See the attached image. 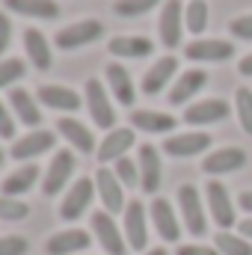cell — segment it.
<instances>
[{"label": "cell", "instance_id": "cell-1", "mask_svg": "<svg viewBox=\"0 0 252 255\" xmlns=\"http://www.w3.org/2000/svg\"><path fill=\"white\" fill-rule=\"evenodd\" d=\"M86 107H89V116H92L95 125L113 130V125H116V110L110 104V95H107L104 83L95 80V77L86 80Z\"/></svg>", "mask_w": 252, "mask_h": 255}, {"label": "cell", "instance_id": "cell-2", "mask_svg": "<svg viewBox=\"0 0 252 255\" xmlns=\"http://www.w3.org/2000/svg\"><path fill=\"white\" fill-rule=\"evenodd\" d=\"M101 33H104V24L95 21V18H86V21H77V24L63 27L54 42H57V48H63V51H74V48H83V45H89V42H98Z\"/></svg>", "mask_w": 252, "mask_h": 255}, {"label": "cell", "instance_id": "cell-3", "mask_svg": "<svg viewBox=\"0 0 252 255\" xmlns=\"http://www.w3.org/2000/svg\"><path fill=\"white\" fill-rule=\"evenodd\" d=\"M92 196H95V181L92 178H77L71 184V190L65 193L63 205H60V217L68 220V223L80 220L86 214V208L92 205Z\"/></svg>", "mask_w": 252, "mask_h": 255}, {"label": "cell", "instance_id": "cell-4", "mask_svg": "<svg viewBox=\"0 0 252 255\" xmlns=\"http://www.w3.org/2000/svg\"><path fill=\"white\" fill-rule=\"evenodd\" d=\"M184 57L196 63H226L235 57V45L223 39H196L184 48Z\"/></svg>", "mask_w": 252, "mask_h": 255}, {"label": "cell", "instance_id": "cell-5", "mask_svg": "<svg viewBox=\"0 0 252 255\" xmlns=\"http://www.w3.org/2000/svg\"><path fill=\"white\" fill-rule=\"evenodd\" d=\"M178 205H181V214H184V226H187L190 235H205L208 229V220H205V208H202V199H199V190L193 184H184L178 190Z\"/></svg>", "mask_w": 252, "mask_h": 255}, {"label": "cell", "instance_id": "cell-6", "mask_svg": "<svg viewBox=\"0 0 252 255\" xmlns=\"http://www.w3.org/2000/svg\"><path fill=\"white\" fill-rule=\"evenodd\" d=\"M160 42L166 48H178L181 45V30H184V6L181 0H166L163 12H160Z\"/></svg>", "mask_w": 252, "mask_h": 255}, {"label": "cell", "instance_id": "cell-7", "mask_svg": "<svg viewBox=\"0 0 252 255\" xmlns=\"http://www.w3.org/2000/svg\"><path fill=\"white\" fill-rule=\"evenodd\" d=\"M205 193H208V208H211L217 226H220V229H232V226L238 223V217H235V205H232V199H229V190H226L217 178H211L208 187H205Z\"/></svg>", "mask_w": 252, "mask_h": 255}, {"label": "cell", "instance_id": "cell-8", "mask_svg": "<svg viewBox=\"0 0 252 255\" xmlns=\"http://www.w3.org/2000/svg\"><path fill=\"white\" fill-rule=\"evenodd\" d=\"M92 232H95L98 244H101L110 255H125L127 253V244L122 241V232H119V226L113 223V217H110L107 211L92 214Z\"/></svg>", "mask_w": 252, "mask_h": 255}, {"label": "cell", "instance_id": "cell-9", "mask_svg": "<svg viewBox=\"0 0 252 255\" xmlns=\"http://www.w3.org/2000/svg\"><path fill=\"white\" fill-rule=\"evenodd\" d=\"M71 172H74V154L71 151H57L54 160H51V166H48V172H45V181H42L45 196H57L68 184Z\"/></svg>", "mask_w": 252, "mask_h": 255}, {"label": "cell", "instance_id": "cell-10", "mask_svg": "<svg viewBox=\"0 0 252 255\" xmlns=\"http://www.w3.org/2000/svg\"><path fill=\"white\" fill-rule=\"evenodd\" d=\"M54 142H57V136L51 133V130H30L27 136H21V139H15L12 142V157L15 160H30V157H39V154H45V151H51L54 148Z\"/></svg>", "mask_w": 252, "mask_h": 255}, {"label": "cell", "instance_id": "cell-11", "mask_svg": "<svg viewBox=\"0 0 252 255\" xmlns=\"http://www.w3.org/2000/svg\"><path fill=\"white\" fill-rule=\"evenodd\" d=\"M95 190L101 196V202H104V208H107V214H119L125 205V193H122V181L116 178V172H110V169H98V175H95Z\"/></svg>", "mask_w": 252, "mask_h": 255}, {"label": "cell", "instance_id": "cell-12", "mask_svg": "<svg viewBox=\"0 0 252 255\" xmlns=\"http://www.w3.org/2000/svg\"><path fill=\"white\" fill-rule=\"evenodd\" d=\"M244 163H247V151H244V148L229 145V148H217V151H211V154L205 157L202 169H205L208 175H226V172L241 169Z\"/></svg>", "mask_w": 252, "mask_h": 255}, {"label": "cell", "instance_id": "cell-13", "mask_svg": "<svg viewBox=\"0 0 252 255\" xmlns=\"http://www.w3.org/2000/svg\"><path fill=\"white\" fill-rule=\"evenodd\" d=\"M211 145V136L202 130H190V133H178V136H166L163 151L172 157H193L199 151H205Z\"/></svg>", "mask_w": 252, "mask_h": 255}, {"label": "cell", "instance_id": "cell-14", "mask_svg": "<svg viewBox=\"0 0 252 255\" xmlns=\"http://www.w3.org/2000/svg\"><path fill=\"white\" fill-rule=\"evenodd\" d=\"M136 166H139V184H142V190L145 193H157L160 190V154H157V148L154 145H139V160H136Z\"/></svg>", "mask_w": 252, "mask_h": 255}, {"label": "cell", "instance_id": "cell-15", "mask_svg": "<svg viewBox=\"0 0 252 255\" xmlns=\"http://www.w3.org/2000/svg\"><path fill=\"white\" fill-rule=\"evenodd\" d=\"M125 238L133 250H145L148 241V226H145V208L142 202H127L125 208Z\"/></svg>", "mask_w": 252, "mask_h": 255}, {"label": "cell", "instance_id": "cell-16", "mask_svg": "<svg viewBox=\"0 0 252 255\" xmlns=\"http://www.w3.org/2000/svg\"><path fill=\"white\" fill-rule=\"evenodd\" d=\"M151 223H154V229H157V235L163 238V241H178L181 238V226H178V217H175V211H172V205L166 202V199H154L151 202Z\"/></svg>", "mask_w": 252, "mask_h": 255}, {"label": "cell", "instance_id": "cell-17", "mask_svg": "<svg viewBox=\"0 0 252 255\" xmlns=\"http://www.w3.org/2000/svg\"><path fill=\"white\" fill-rule=\"evenodd\" d=\"M226 116H229V104L223 98H208V101L190 104L184 110V122L187 125H211V122H220Z\"/></svg>", "mask_w": 252, "mask_h": 255}, {"label": "cell", "instance_id": "cell-18", "mask_svg": "<svg viewBox=\"0 0 252 255\" xmlns=\"http://www.w3.org/2000/svg\"><path fill=\"white\" fill-rule=\"evenodd\" d=\"M92 244V238L83 232V229H65L60 235L48 238V255H74V253H83L86 247Z\"/></svg>", "mask_w": 252, "mask_h": 255}, {"label": "cell", "instance_id": "cell-19", "mask_svg": "<svg viewBox=\"0 0 252 255\" xmlns=\"http://www.w3.org/2000/svg\"><path fill=\"white\" fill-rule=\"evenodd\" d=\"M130 145H133V130H130V128H113V130L101 139V145H98V160H101V163L119 160V157H125V151Z\"/></svg>", "mask_w": 252, "mask_h": 255}, {"label": "cell", "instance_id": "cell-20", "mask_svg": "<svg viewBox=\"0 0 252 255\" xmlns=\"http://www.w3.org/2000/svg\"><path fill=\"white\" fill-rule=\"evenodd\" d=\"M175 71H178V60H175V57H163V60H157V63L145 71V77H142V92H145V95H157V92H163V86L172 80Z\"/></svg>", "mask_w": 252, "mask_h": 255}, {"label": "cell", "instance_id": "cell-21", "mask_svg": "<svg viewBox=\"0 0 252 255\" xmlns=\"http://www.w3.org/2000/svg\"><path fill=\"white\" fill-rule=\"evenodd\" d=\"M151 51H154V45L145 36H116V39H110V54L113 57L142 60V57H151Z\"/></svg>", "mask_w": 252, "mask_h": 255}, {"label": "cell", "instance_id": "cell-22", "mask_svg": "<svg viewBox=\"0 0 252 255\" xmlns=\"http://www.w3.org/2000/svg\"><path fill=\"white\" fill-rule=\"evenodd\" d=\"M130 125L136 130H145V133H169L178 125V119L169 116V113H157V110H133Z\"/></svg>", "mask_w": 252, "mask_h": 255}, {"label": "cell", "instance_id": "cell-23", "mask_svg": "<svg viewBox=\"0 0 252 255\" xmlns=\"http://www.w3.org/2000/svg\"><path fill=\"white\" fill-rule=\"evenodd\" d=\"M39 101L51 110H63V113H74L80 110V95L68 86H42L39 89Z\"/></svg>", "mask_w": 252, "mask_h": 255}, {"label": "cell", "instance_id": "cell-24", "mask_svg": "<svg viewBox=\"0 0 252 255\" xmlns=\"http://www.w3.org/2000/svg\"><path fill=\"white\" fill-rule=\"evenodd\" d=\"M205 83H208V74H205L202 68H190V71H184V74L175 80V86L169 89V104H187Z\"/></svg>", "mask_w": 252, "mask_h": 255}, {"label": "cell", "instance_id": "cell-25", "mask_svg": "<svg viewBox=\"0 0 252 255\" xmlns=\"http://www.w3.org/2000/svg\"><path fill=\"white\" fill-rule=\"evenodd\" d=\"M107 83H110V92L116 95L119 104H125V107L133 104V98H136V92H133V80H130V74H127V68L122 63H110L107 65Z\"/></svg>", "mask_w": 252, "mask_h": 255}, {"label": "cell", "instance_id": "cell-26", "mask_svg": "<svg viewBox=\"0 0 252 255\" xmlns=\"http://www.w3.org/2000/svg\"><path fill=\"white\" fill-rule=\"evenodd\" d=\"M6 9L18 12V15H27V18H42V21H54L60 15V6L57 0H3Z\"/></svg>", "mask_w": 252, "mask_h": 255}, {"label": "cell", "instance_id": "cell-27", "mask_svg": "<svg viewBox=\"0 0 252 255\" xmlns=\"http://www.w3.org/2000/svg\"><path fill=\"white\" fill-rule=\"evenodd\" d=\"M9 104H12V110H15V119H21L24 125H30V128L42 125L39 104H36V98H33L27 89H12V92H9Z\"/></svg>", "mask_w": 252, "mask_h": 255}, {"label": "cell", "instance_id": "cell-28", "mask_svg": "<svg viewBox=\"0 0 252 255\" xmlns=\"http://www.w3.org/2000/svg\"><path fill=\"white\" fill-rule=\"evenodd\" d=\"M24 48H27L30 63L36 65L39 71H48V68H51V48H48V39H45L36 27L24 30Z\"/></svg>", "mask_w": 252, "mask_h": 255}, {"label": "cell", "instance_id": "cell-29", "mask_svg": "<svg viewBox=\"0 0 252 255\" xmlns=\"http://www.w3.org/2000/svg\"><path fill=\"white\" fill-rule=\"evenodd\" d=\"M57 128H60V133H63L77 151H83V154L95 151V136H92V130H89L86 125H80L77 119H60Z\"/></svg>", "mask_w": 252, "mask_h": 255}, {"label": "cell", "instance_id": "cell-30", "mask_svg": "<svg viewBox=\"0 0 252 255\" xmlns=\"http://www.w3.org/2000/svg\"><path fill=\"white\" fill-rule=\"evenodd\" d=\"M36 178H39V166H33V163L18 166L12 175H6V181H3V196H21V193H27L36 184Z\"/></svg>", "mask_w": 252, "mask_h": 255}, {"label": "cell", "instance_id": "cell-31", "mask_svg": "<svg viewBox=\"0 0 252 255\" xmlns=\"http://www.w3.org/2000/svg\"><path fill=\"white\" fill-rule=\"evenodd\" d=\"M184 27L190 33H205L208 27V3L205 0H190L184 9Z\"/></svg>", "mask_w": 252, "mask_h": 255}, {"label": "cell", "instance_id": "cell-32", "mask_svg": "<svg viewBox=\"0 0 252 255\" xmlns=\"http://www.w3.org/2000/svg\"><path fill=\"white\" fill-rule=\"evenodd\" d=\"M217 250L223 255H252V244L232 235V232H220L217 235Z\"/></svg>", "mask_w": 252, "mask_h": 255}, {"label": "cell", "instance_id": "cell-33", "mask_svg": "<svg viewBox=\"0 0 252 255\" xmlns=\"http://www.w3.org/2000/svg\"><path fill=\"white\" fill-rule=\"evenodd\" d=\"M235 107H238V119H241V128L252 133V89L241 86L235 92Z\"/></svg>", "mask_w": 252, "mask_h": 255}, {"label": "cell", "instance_id": "cell-34", "mask_svg": "<svg viewBox=\"0 0 252 255\" xmlns=\"http://www.w3.org/2000/svg\"><path fill=\"white\" fill-rule=\"evenodd\" d=\"M160 0H116V15L122 18H136V15H145L148 9H154Z\"/></svg>", "mask_w": 252, "mask_h": 255}, {"label": "cell", "instance_id": "cell-35", "mask_svg": "<svg viewBox=\"0 0 252 255\" xmlns=\"http://www.w3.org/2000/svg\"><path fill=\"white\" fill-rule=\"evenodd\" d=\"M30 214L27 202L15 199V196H0V220H24Z\"/></svg>", "mask_w": 252, "mask_h": 255}, {"label": "cell", "instance_id": "cell-36", "mask_svg": "<svg viewBox=\"0 0 252 255\" xmlns=\"http://www.w3.org/2000/svg\"><path fill=\"white\" fill-rule=\"evenodd\" d=\"M24 77V60L12 57V60H0V89L12 86L15 80Z\"/></svg>", "mask_w": 252, "mask_h": 255}, {"label": "cell", "instance_id": "cell-37", "mask_svg": "<svg viewBox=\"0 0 252 255\" xmlns=\"http://www.w3.org/2000/svg\"><path fill=\"white\" fill-rule=\"evenodd\" d=\"M116 178H119L125 187L139 184V166H136L130 157H119V160H116Z\"/></svg>", "mask_w": 252, "mask_h": 255}, {"label": "cell", "instance_id": "cell-38", "mask_svg": "<svg viewBox=\"0 0 252 255\" xmlns=\"http://www.w3.org/2000/svg\"><path fill=\"white\" fill-rule=\"evenodd\" d=\"M27 250H30L27 238H18V235L0 238V255H27Z\"/></svg>", "mask_w": 252, "mask_h": 255}, {"label": "cell", "instance_id": "cell-39", "mask_svg": "<svg viewBox=\"0 0 252 255\" xmlns=\"http://www.w3.org/2000/svg\"><path fill=\"white\" fill-rule=\"evenodd\" d=\"M229 30H232V36H238V39H244V42H252V15L235 18V21L229 24Z\"/></svg>", "mask_w": 252, "mask_h": 255}, {"label": "cell", "instance_id": "cell-40", "mask_svg": "<svg viewBox=\"0 0 252 255\" xmlns=\"http://www.w3.org/2000/svg\"><path fill=\"white\" fill-rule=\"evenodd\" d=\"M0 136L3 139H12L15 136V119H12V113L6 110L3 101H0Z\"/></svg>", "mask_w": 252, "mask_h": 255}, {"label": "cell", "instance_id": "cell-41", "mask_svg": "<svg viewBox=\"0 0 252 255\" xmlns=\"http://www.w3.org/2000/svg\"><path fill=\"white\" fill-rule=\"evenodd\" d=\"M9 42H12V24H9V15H6V12H0V57L6 54Z\"/></svg>", "mask_w": 252, "mask_h": 255}, {"label": "cell", "instance_id": "cell-42", "mask_svg": "<svg viewBox=\"0 0 252 255\" xmlns=\"http://www.w3.org/2000/svg\"><path fill=\"white\" fill-rule=\"evenodd\" d=\"M175 255H220V250H211V247H199V244H190V247H178Z\"/></svg>", "mask_w": 252, "mask_h": 255}, {"label": "cell", "instance_id": "cell-43", "mask_svg": "<svg viewBox=\"0 0 252 255\" xmlns=\"http://www.w3.org/2000/svg\"><path fill=\"white\" fill-rule=\"evenodd\" d=\"M238 71H241V74H247V77H252V54L241 60V68H238Z\"/></svg>", "mask_w": 252, "mask_h": 255}, {"label": "cell", "instance_id": "cell-44", "mask_svg": "<svg viewBox=\"0 0 252 255\" xmlns=\"http://www.w3.org/2000/svg\"><path fill=\"white\" fill-rule=\"evenodd\" d=\"M241 208H244V211H250V214H252V190L241 193Z\"/></svg>", "mask_w": 252, "mask_h": 255}, {"label": "cell", "instance_id": "cell-45", "mask_svg": "<svg viewBox=\"0 0 252 255\" xmlns=\"http://www.w3.org/2000/svg\"><path fill=\"white\" fill-rule=\"evenodd\" d=\"M241 235H244V238H252V220H244V223H241Z\"/></svg>", "mask_w": 252, "mask_h": 255}, {"label": "cell", "instance_id": "cell-46", "mask_svg": "<svg viewBox=\"0 0 252 255\" xmlns=\"http://www.w3.org/2000/svg\"><path fill=\"white\" fill-rule=\"evenodd\" d=\"M145 255H166V250H160V247H157V250H151V253H145Z\"/></svg>", "mask_w": 252, "mask_h": 255}, {"label": "cell", "instance_id": "cell-47", "mask_svg": "<svg viewBox=\"0 0 252 255\" xmlns=\"http://www.w3.org/2000/svg\"><path fill=\"white\" fill-rule=\"evenodd\" d=\"M0 166H3V148H0Z\"/></svg>", "mask_w": 252, "mask_h": 255}]
</instances>
